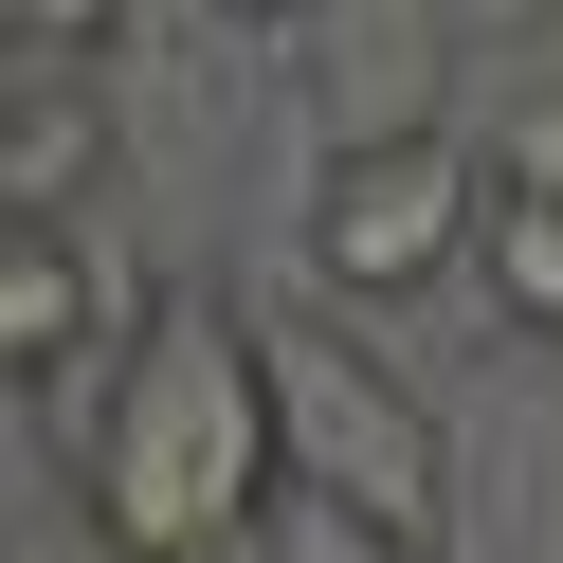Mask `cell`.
I'll return each mask as SVG.
<instances>
[{"label":"cell","instance_id":"1","mask_svg":"<svg viewBox=\"0 0 563 563\" xmlns=\"http://www.w3.org/2000/svg\"><path fill=\"white\" fill-rule=\"evenodd\" d=\"M74 490L110 527V563H183L236 545V527L291 490V437H273V364L236 291H164L146 328L110 345V400L74 418Z\"/></svg>","mask_w":563,"mask_h":563},{"label":"cell","instance_id":"2","mask_svg":"<svg viewBox=\"0 0 563 563\" xmlns=\"http://www.w3.org/2000/svg\"><path fill=\"white\" fill-rule=\"evenodd\" d=\"M255 364H273V437H291L309 490H364V509H400V527H454V418L418 400L364 328L255 309Z\"/></svg>","mask_w":563,"mask_h":563},{"label":"cell","instance_id":"3","mask_svg":"<svg viewBox=\"0 0 563 563\" xmlns=\"http://www.w3.org/2000/svg\"><path fill=\"white\" fill-rule=\"evenodd\" d=\"M473 219H490V164L454 146V128H328V146H309V200H291L309 273H328L345 309L437 291V273L473 255Z\"/></svg>","mask_w":563,"mask_h":563},{"label":"cell","instance_id":"4","mask_svg":"<svg viewBox=\"0 0 563 563\" xmlns=\"http://www.w3.org/2000/svg\"><path fill=\"white\" fill-rule=\"evenodd\" d=\"M91 183H110V110H91V74H37L0 110V200L19 219H91Z\"/></svg>","mask_w":563,"mask_h":563},{"label":"cell","instance_id":"5","mask_svg":"<svg viewBox=\"0 0 563 563\" xmlns=\"http://www.w3.org/2000/svg\"><path fill=\"white\" fill-rule=\"evenodd\" d=\"M473 291L509 309L527 345H563V200L509 183V164H490V219H473Z\"/></svg>","mask_w":563,"mask_h":563},{"label":"cell","instance_id":"6","mask_svg":"<svg viewBox=\"0 0 563 563\" xmlns=\"http://www.w3.org/2000/svg\"><path fill=\"white\" fill-rule=\"evenodd\" d=\"M418 545H437V527H400V509H364V490H273V509H255V563H418Z\"/></svg>","mask_w":563,"mask_h":563},{"label":"cell","instance_id":"7","mask_svg":"<svg viewBox=\"0 0 563 563\" xmlns=\"http://www.w3.org/2000/svg\"><path fill=\"white\" fill-rule=\"evenodd\" d=\"M110 37H128V0H0V55L19 74H91Z\"/></svg>","mask_w":563,"mask_h":563},{"label":"cell","instance_id":"8","mask_svg":"<svg viewBox=\"0 0 563 563\" xmlns=\"http://www.w3.org/2000/svg\"><path fill=\"white\" fill-rule=\"evenodd\" d=\"M490 164H509V183H545V200H563V74H545V91H527V110H509V146H490Z\"/></svg>","mask_w":563,"mask_h":563},{"label":"cell","instance_id":"9","mask_svg":"<svg viewBox=\"0 0 563 563\" xmlns=\"http://www.w3.org/2000/svg\"><path fill=\"white\" fill-rule=\"evenodd\" d=\"M563 0H454V37H545Z\"/></svg>","mask_w":563,"mask_h":563},{"label":"cell","instance_id":"10","mask_svg":"<svg viewBox=\"0 0 563 563\" xmlns=\"http://www.w3.org/2000/svg\"><path fill=\"white\" fill-rule=\"evenodd\" d=\"M219 19H236V37H309V0H219Z\"/></svg>","mask_w":563,"mask_h":563},{"label":"cell","instance_id":"11","mask_svg":"<svg viewBox=\"0 0 563 563\" xmlns=\"http://www.w3.org/2000/svg\"><path fill=\"white\" fill-rule=\"evenodd\" d=\"M183 563H255V527H236V545H183Z\"/></svg>","mask_w":563,"mask_h":563}]
</instances>
